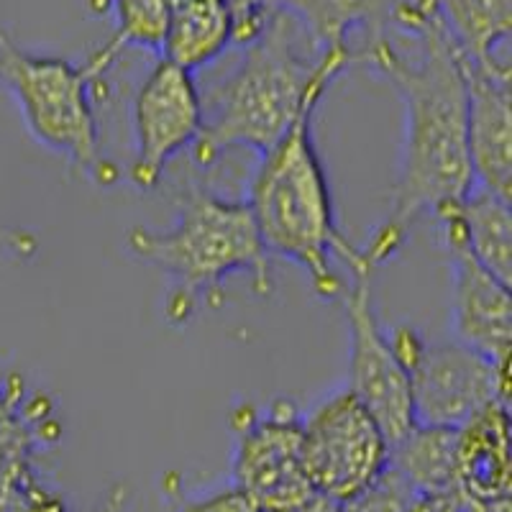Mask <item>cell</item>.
<instances>
[{"label": "cell", "mask_w": 512, "mask_h": 512, "mask_svg": "<svg viewBox=\"0 0 512 512\" xmlns=\"http://www.w3.org/2000/svg\"><path fill=\"white\" fill-rule=\"evenodd\" d=\"M433 11L431 0H395L392 6V21H405V18L423 16V13Z\"/></svg>", "instance_id": "obj_22"}, {"label": "cell", "mask_w": 512, "mask_h": 512, "mask_svg": "<svg viewBox=\"0 0 512 512\" xmlns=\"http://www.w3.org/2000/svg\"><path fill=\"white\" fill-rule=\"evenodd\" d=\"M233 47L228 0H172L159 57L195 75Z\"/></svg>", "instance_id": "obj_14"}, {"label": "cell", "mask_w": 512, "mask_h": 512, "mask_svg": "<svg viewBox=\"0 0 512 512\" xmlns=\"http://www.w3.org/2000/svg\"><path fill=\"white\" fill-rule=\"evenodd\" d=\"M303 413L290 400L241 402L231 413L233 487L256 512H344L308 479L300 456Z\"/></svg>", "instance_id": "obj_6"}, {"label": "cell", "mask_w": 512, "mask_h": 512, "mask_svg": "<svg viewBox=\"0 0 512 512\" xmlns=\"http://www.w3.org/2000/svg\"><path fill=\"white\" fill-rule=\"evenodd\" d=\"M390 341L408 372L415 428L461 431L492 405H507V374L466 346L428 341L410 326L395 328Z\"/></svg>", "instance_id": "obj_7"}, {"label": "cell", "mask_w": 512, "mask_h": 512, "mask_svg": "<svg viewBox=\"0 0 512 512\" xmlns=\"http://www.w3.org/2000/svg\"><path fill=\"white\" fill-rule=\"evenodd\" d=\"M233 11V47H249L272 16V0H228Z\"/></svg>", "instance_id": "obj_19"}, {"label": "cell", "mask_w": 512, "mask_h": 512, "mask_svg": "<svg viewBox=\"0 0 512 512\" xmlns=\"http://www.w3.org/2000/svg\"><path fill=\"white\" fill-rule=\"evenodd\" d=\"M392 85L402 103V146L390 216L361 256L372 272L387 264L410 228L456 205L474 182L466 144V85L459 52L436 11L392 21L377 41L356 54Z\"/></svg>", "instance_id": "obj_1"}, {"label": "cell", "mask_w": 512, "mask_h": 512, "mask_svg": "<svg viewBox=\"0 0 512 512\" xmlns=\"http://www.w3.org/2000/svg\"><path fill=\"white\" fill-rule=\"evenodd\" d=\"M103 82L88 62L31 52L0 29V88L13 98L31 139L93 185L113 187L121 172L103 154L95 113Z\"/></svg>", "instance_id": "obj_5"}, {"label": "cell", "mask_w": 512, "mask_h": 512, "mask_svg": "<svg viewBox=\"0 0 512 512\" xmlns=\"http://www.w3.org/2000/svg\"><path fill=\"white\" fill-rule=\"evenodd\" d=\"M356 64L349 49H320L295 18L274 8L267 26L221 82L203 95V131L192 146L200 167L228 149L264 154L310 108H318L331 82Z\"/></svg>", "instance_id": "obj_2"}, {"label": "cell", "mask_w": 512, "mask_h": 512, "mask_svg": "<svg viewBox=\"0 0 512 512\" xmlns=\"http://www.w3.org/2000/svg\"><path fill=\"white\" fill-rule=\"evenodd\" d=\"M436 218L456 226L469 254L500 282L512 280V218L510 200L474 185L456 205H448Z\"/></svg>", "instance_id": "obj_16"}, {"label": "cell", "mask_w": 512, "mask_h": 512, "mask_svg": "<svg viewBox=\"0 0 512 512\" xmlns=\"http://www.w3.org/2000/svg\"><path fill=\"white\" fill-rule=\"evenodd\" d=\"M303 26L320 49H351V36L364 39L356 54L390 29L395 0H272Z\"/></svg>", "instance_id": "obj_15"}, {"label": "cell", "mask_w": 512, "mask_h": 512, "mask_svg": "<svg viewBox=\"0 0 512 512\" xmlns=\"http://www.w3.org/2000/svg\"><path fill=\"white\" fill-rule=\"evenodd\" d=\"M126 249L169 280L164 315L172 326H187L200 303L216 297L233 277H249L259 295L272 292L269 254L246 200L187 192L175 221L164 228L134 226Z\"/></svg>", "instance_id": "obj_4"}, {"label": "cell", "mask_w": 512, "mask_h": 512, "mask_svg": "<svg viewBox=\"0 0 512 512\" xmlns=\"http://www.w3.org/2000/svg\"><path fill=\"white\" fill-rule=\"evenodd\" d=\"M441 223L443 244L451 262V328L456 344L487 359L502 374L510 372L512 303L510 285L469 254L459 231L446 218Z\"/></svg>", "instance_id": "obj_12"}, {"label": "cell", "mask_w": 512, "mask_h": 512, "mask_svg": "<svg viewBox=\"0 0 512 512\" xmlns=\"http://www.w3.org/2000/svg\"><path fill=\"white\" fill-rule=\"evenodd\" d=\"M177 512H256L254 502L239 487H218L195 497H182Z\"/></svg>", "instance_id": "obj_20"}, {"label": "cell", "mask_w": 512, "mask_h": 512, "mask_svg": "<svg viewBox=\"0 0 512 512\" xmlns=\"http://www.w3.org/2000/svg\"><path fill=\"white\" fill-rule=\"evenodd\" d=\"M459 52V49H456ZM466 144L474 182L510 200L512 190V95L507 59H466Z\"/></svg>", "instance_id": "obj_13"}, {"label": "cell", "mask_w": 512, "mask_h": 512, "mask_svg": "<svg viewBox=\"0 0 512 512\" xmlns=\"http://www.w3.org/2000/svg\"><path fill=\"white\" fill-rule=\"evenodd\" d=\"M203 131V93L190 72L159 57L146 72L131 103L134 157L128 180L136 190H152L164 169L185 149L198 144Z\"/></svg>", "instance_id": "obj_10"}, {"label": "cell", "mask_w": 512, "mask_h": 512, "mask_svg": "<svg viewBox=\"0 0 512 512\" xmlns=\"http://www.w3.org/2000/svg\"><path fill=\"white\" fill-rule=\"evenodd\" d=\"M0 249L13 251L18 256H31L36 251V239L29 231H21V228L0 226Z\"/></svg>", "instance_id": "obj_21"}, {"label": "cell", "mask_w": 512, "mask_h": 512, "mask_svg": "<svg viewBox=\"0 0 512 512\" xmlns=\"http://www.w3.org/2000/svg\"><path fill=\"white\" fill-rule=\"evenodd\" d=\"M431 6L461 57H500L512 31V0H431Z\"/></svg>", "instance_id": "obj_18"}, {"label": "cell", "mask_w": 512, "mask_h": 512, "mask_svg": "<svg viewBox=\"0 0 512 512\" xmlns=\"http://www.w3.org/2000/svg\"><path fill=\"white\" fill-rule=\"evenodd\" d=\"M126 505H128V489L126 487H113L111 492L105 495V500L90 512H126Z\"/></svg>", "instance_id": "obj_23"}, {"label": "cell", "mask_w": 512, "mask_h": 512, "mask_svg": "<svg viewBox=\"0 0 512 512\" xmlns=\"http://www.w3.org/2000/svg\"><path fill=\"white\" fill-rule=\"evenodd\" d=\"M300 456L310 482L336 500L351 505L382 479L392 446L349 387H338L303 415Z\"/></svg>", "instance_id": "obj_8"}, {"label": "cell", "mask_w": 512, "mask_h": 512, "mask_svg": "<svg viewBox=\"0 0 512 512\" xmlns=\"http://www.w3.org/2000/svg\"><path fill=\"white\" fill-rule=\"evenodd\" d=\"M313 118L315 108H310L259 157L246 203L267 254L297 264L323 300L338 303L346 282L336 272V259L349 264L351 274L374 272L364 264L359 246L338 228L331 180L315 146Z\"/></svg>", "instance_id": "obj_3"}, {"label": "cell", "mask_w": 512, "mask_h": 512, "mask_svg": "<svg viewBox=\"0 0 512 512\" xmlns=\"http://www.w3.org/2000/svg\"><path fill=\"white\" fill-rule=\"evenodd\" d=\"M93 16H111L113 34L85 62L105 77L126 49L159 54L172 0H85Z\"/></svg>", "instance_id": "obj_17"}, {"label": "cell", "mask_w": 512, "mask_h": 512, "mask_svg": "<svg viewBox=\"0 0 512 512\" xmlns=\"http://www.w3.org/2000/svg\"><path fill=\"white\" fill-rule=\"evenodd\" d=\"M52 428L47 400L0 372V512H67L34 469L36 451L57 441Z\"/></svg>", "instance_id": "obj_11"}, {"label": "cell", "mask_w": 512, "mask_h": 512, "mask_svg": "<svg viewBox=\"0 0 512 512\" xmlns=\"http://www.w3.org/2000/svg\"><path fill=\"white\" fill-rule=\"evenodd\" d=\"M349 328V379L346 387L374 415L392 451L415 431L408 372L395 354L390 333L384 331L372 300V274H351L341 292Z\"/></svg>", "instance_id": "obj_9"}]
</instances>
